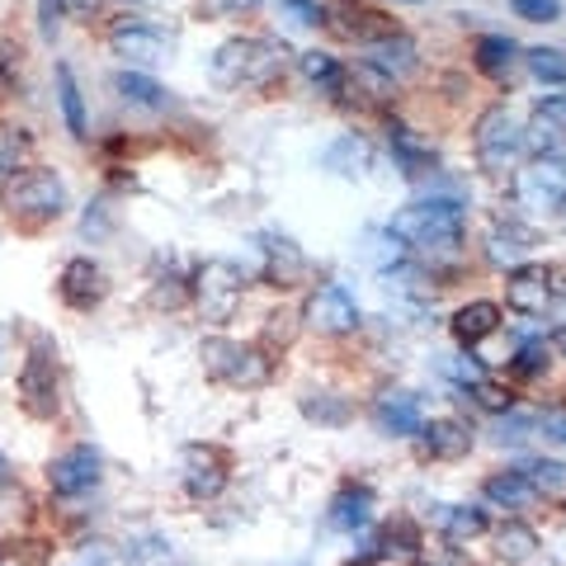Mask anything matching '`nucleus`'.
Here are the masks:
<instances>
[{"label": "nucleus", "mask_w": 566, "mask_h": 566, "mask_svg": "<svg viewBox=\"0 0 566 566\" xmlns=\"http://www.w3.org/2000/svg\"><path fill=\"white\" fill-rule=\"evenodd\" d=\"M0 203H6V218L24 232H43L66 212V185L57 170L48 166H20L6 175V189H0Z\"/></svg>", "instance_id": "1"}, {"label": "nucleus", "mask_w": 566, "mask_h": 566, "mask_svg": "<svg viewBox=\"0 0 566 566\" xmlns=\"http://www.w3.org/2000/svg\"><path fill=\"white\" fill-rule=\"evenodd\" d=\"M463 203L449 199V193H434V199H420L411 208H401L392 218V237L406 251H439L453 255L463 245Z\"/></svg>", "instance_id": "2"}, {"label": "nucleus", "mask_w": 566, "mask_h": 566, "mask_svg": "<svg viewBox=\"0 0 566 566\" xmlns=\"http://www.w3.org/2000/svg\"><path fill=\"white\" fill-rule=\"evenodd\" d=\"M20 406L29 420H57L62 411V364H57V345L52 335H33V349L24 354L20 368Z\"/></svg>", "instance_id": "3"}, {"label": "nucleus", "mask_w": 566, "mask_h": 566, "mask_svg": "<svg viewBox=\"0 0 566 566\" xmlns=\"http://www.w3.org/2000/svg\"><path fill=\"white\" fill-rule=\"evenodd\" d=\"M203 374L218 378L237 392H255L274 378V364L260 345H241V340H227V335H212L203 340Z\"/></svg>", "instance_id": "4"}, {"label": "nucleus", "mask_w": 566, "mask_h": 566, "mask_svg": "<svg viewBox=\"0 0 566 566\" xmlns=\"http://www.w3.org/2000/svg\"><path fill=\"white\" fill-rule=\"evenodd\" d=\"M472 147H476V166H482L491 180H505V175L515 170L520 151H524V128L515 123V114H510L505 104H491L472 128Z\"/></svg>", "instance_id": "5"}, {"label": "nucleus", "mask_w": 566, "mask_h": 566, "mask_svg": "<svg viewBox=\"0 0 566 566\" xmlns=\"http://www.w3.org/2000/svg\"><path fill=\"white\" fill-rule=\"evenodd\" d=\"M283 66V48L270 39H232L212 57V81L218 85H245V81H270Z\"/></svg>", "instance_id": "6"}, {"label": "nucleus", "mask_w": 566, "mask_h": 566, "mask_svg": "<svg viewBox=\"0 0 566 566\" xmlns=\"http://www.w3.org/2000/svg\"><path fill=\"white\" fill-rule=\"evenodd\" d=\"M189 293L199 297V307H203L208 322H232L237 307H241V297H245V274L237 270L232 260H208V264H199Z\"/></svg>", "instance_id": "7"}, {"label": "nucleus", "mask_w": 566, "mask_h": 566, "mask_svg": "<svg viewBox=\"0 0 566 566\" xmlns=\"http://www.w3.org/2000/svg\"><path fill=\"white\" fill-rule=\"evenodd\" d=\"M515 193H520V208L534 212V218H557V212H566V161L538 156L534 166L520 170Z\"/></svg>", "instance_id": "8"}, {"label": "nucleus", "mask_w": 566, "mask_h": 566, "mask_svg": "<svg viewBox=\"0 0 566 566\" xmlns=\"http://www.w3.org/2000/svg\"><path fill=\"white\" fill-rule=\"evenodd\" d=\"M109 48H114L133 71H151V66L170 62V39H166V33L156 29V24L133 20V14H123V20L109 29Z\"/></svg>", "instance_id": "9"}, {"label": "nucleus", "mask_w": 566, "mask_h": 566, "mask_svg": "<svg viewBox=\"0 0 566 566\" xmlns=\"http://www.w3.org/2000/svg\"><path fill=\"white\" fill-rule=\"evenodd\" d=\"M303 322L316 335H349V331H359V303H354L340 283H322L303 303Z\"/></svg>", "instance_id": "10"}, {"label": "nucleus", "mask_w": 566, "mask_h": 566, "mask_svg": "<svg viewBox=\"0 0 566 566\" xmlns=\"http://www.w3.org/2000/svg\"><path fill=\"white\" fill-rule=\"evenodd\" d=\"M227 476H232V453L218 449V444H189L185 449V472L180 482L193 501H212V495H222Z\"/></svg>", "instance_id": "11"}, {"label": "nucleus", "mask_w": 566, "mask_h": 566, "mask_svg": "<svg viewBox=\"0 0 566 566\" xmlns=\"http://www.w3.org/2000/svg\"><path fill=\"white\" fill-rule=\"evenodd\" d=\"M99 476H104V458L91 444L66 449L62 458H52V468H48V482H52V491H57L62 501H76V495L95 491Z\"/></svg>", "instance_id": "12"}, {"label": "nucleus", "mask_w": 566, "mask_h": 566, "mask_svg": "<svg viewBox=\"0 0 566 566\" xmlns=\"http://www.w3.org/2000/svg\"><path fill=\"white\" fill-rule=\"evenodd\" d=\"M57 293H62V303L71 312H95L104 303V293H109V274H104L91 255H76V260L62 264Z\"/></svg>", "instance_id": "13"}, {"label": "nucleus", "mask_w": 566, "mask_h": 566, "mask_svg": "<svg viewBox=\"0 0 566 566\" xmlns=\"http://www.w3.org/2000/svg\"><path fill=\"white\" fill-rule=\"evenodd\" d=\"M331 20H335V29L345 33V39H354V43H378V39H387V33H397V24L387 20L382 10H374V6H359V0H335L331 6Z\"/></svg>", "instance_id": "14"}, {"label": "nucleus", "mask_w": 566, "mask_h": 566, "mask_svg": "<svg viewBox=\"0 0 566 566\" xmlns=\"http://www.w3.org/2000/svg\"><path fill=\"white\" fill-rule=\"evenodd\" d=\"M420 449H424V458H434V463H458V458L472 453V424L453 420V416L420 424Z\"/></svg>", "instance_id": "15"}, {"label": "nucleus", "mask_w": 566, "mask_h": 566, "mask_svg": "<svg viewBox=\"0 0 566 566\" xmlns=\"http://www.w3.org/2000/svg\"><path fill=\"white\" fill-rule=\"evenodd\" d=\"M368 66H374L378 76H387V81H406V76H416L420 52H416V43L397 29V33H387V39L368 43Z\"/></svg>", "instance_id": "16"}, {"label": "nucleus", "mask_w": 566, "mask_h": 566, "mask_svg": "<svg viewBox=\"0 0 566 566\" xmlns=\"http://www.w3.org/2000/svg\"><path fill=\"white\" fill-rule=\"evenodd\" d=\"M510 307L524 312V316H543L547 303H553V293H547V264H515L510 270Z\"/></svg>", "instance_id": "17"}, {"label": "nucleus", "mask_w": 566, "mask_h": 566, "mask_svg": "<svg viewBox=\"0 0 566 566\" xmlns=\"http://www.w3.org/2000/svg\"><path fill=\"white\" fill-rule=\"evenodd\" d=\"M264 279L274 289H293L307 279V255L297 251V241L289 237H264Z\"/></svg>", "instance_id": "18"}, {"label": "nucleus", "mask_w": 566, "mask_h": 566, "mask_svg": "<svg viewBox=\"0 0 566 566\" xmlns=\"http://www.w3.org/2000/svg\"><path fill=\"white\" fill-rule=\"evenodd\" d=\"M566 137V95H547L534 104V118H528V133H524V147L547 151Z\"/></svg>", "instance_id": "19"}, {"label": "nucleus", "mask_w": 566, "mask_h": 566, "mask_svg": "<svg viewBox=\"0 0 566 566\" xmlns=\"http://www.w3.org/2000/svg\"><path fill=\"white\" fill-rule=\"evenodd\" d=\"M449 326H453V340L472 349V345H482L486 335L501 331V307L486 303V297H476V303H463V307L453 312Z\"/></svg>", "instance_id": "20"}, {"label": "nucleus", "mask_w": 566, "mask_h": 566, "mask_svg": "<svg viewBox=\"0 0 566 566\" xmlns=\"http://www.w3.org/2000/svg\"><path fill=\"white\" fill-rule=\"evenodd\" d=\"M374 420H378L382 434H420V424H424L420 397H411V392H387L374 406Z\"/></svg>", "instance_id": "21"}, {"label": "nucleus", "mask_w": 566, "mask_h": 566, "mask_svg": "<svg viewBox=\"0 0 566 566\" xmlns=\"http://www.w3.org/2000/svg\"><path fill=\"white\" fill-rule=\"evenodd\" d=\"M322 166L345 175V180H359V175L374 166V147H368V137H359V133H345L322 151Z\"/></svg>", "instance_id": "22"}, {"label": "nucleus", "mask_w": 566, "mask_h": 566, "mask_svg": "<svg viewBox=\"0 0 566 566\" xmlns=\"http://www.w3.org/2000/svg\"><path fill=\"white\" fill-rule=\"evenodd\" d=\"M368 520H374V491L368 486H345L331 501V515H326V524L340 528V534H354V528H364Z\"/></svg>", "instance_id": "23"}, {"label": "nucleus", "mask_w": 566, "mask_h": 566, "mask_svg": "<svg viewBox=\"0 0 566 566\" xmlns=\"http://www.w3.org/2000/svg\"><path fill=\"white\" fill-rule=\"evenodd\" d=\"M472 62H476V71H482V76L505 81L510 66L520 62V48H515V39H505V33H482V39H476V48H472Z\"/></svg>", "instance_id": "24"}, {"label": "nucleus", "mask_w": 566, "mask_h": 566, "mask_svg": "<svg viewBox=\"0 0 566 566\" xmlns=\"http://www.w3.org/2000/svg\"><path fill=\"white\" fill-rule=\"evenodd\" d=\"M392 156H397L401 175H411V180H420V175H430L439 166V156H434L430 142H420L411 128H401V123L392 128Z\"/></svg>", "instance_id": "25"}, {"label": "nucleus", "mask_w": 566, "mask_h": 566, "mask_svg": "<svg viewBox=\"0 0 566 566\" xmlns=\"http://www.w3.org/2000/svg\"><path fill=\"white\" fill-rule=\"evenodd\" d=\"M57 99H62V118H66V133L85 142L91 137V118H85V99H81V85H76V71L66 62H57Z\"/></svg>", "instance_id": "26"}, {"label": "nucleus", "mask_w": 566, "mask_h": 566, "mask_svg": "<svg viewBox=\"0 0 566 566\" xmlns=\"http://www.w3.org/2000/svg\"><path fill=\"white\" fill-rule=\"evenodd\" d=\"M114 85H118L123 99L137 104V109H170V91L166 85H156L147 71H118Z\"/></svg>", "instance_id": "27"}, {"label": "nucleus", "mask_w": 566, "mask_h": 566, "mask_svg": "<svg viewBox=\"0 0 566 566\" xmlns=\"http://www.w3.org/2000/svg\"><path fill=\"white\" fill-rule=\"evenodd\" d=\"M297 406H303V416L312 424H322V430H340V424L354 420V406L345 397H335V392H307Z\"/></svg>", "instance_id": "28"}, {"label": "nucleus", "mask_w": 566, "mask_h": 566, "mask_svg": "<svg viewBox=\"0 0 566 566\" xmlns=\"http://www.w3.org/2000/svg\"><path fill=\"white\" fill-rule=\"evenodd\" d=\"M534 495L538 491H534V482H528L524 472H495V476H486V501L505 505V510H524Z\"/></svg>", "instance_id": "29"}, {"label": "nucleus", "mask_w": 566, "mask_h": 566, "mask_svg": "<svg viewBox=\"0 0 566 566\" xmlns=\"http://www.w3.org/2000/svg\"><path fill=\"white\" fill-rule=\"evenodd\" d=\"M303 76L322 95H345V81H349L340 57H331V52H303Z\"/></svg>", "instance_id": "30"}, {"label": "nucleus", "mask_w": 566, "mask_h": 566, "mask_svg": "<svg viewBox=\"0 0 566 566\" xmlns=\"http://www.w3.org/2000/svg\"><path fill=\"white\" fill-rule=\"evenodd\" d=\"M439 524H444V534L453 543H472L486 534V515L476 505H444V515H439Z\"/></svg>", "instance_id": "31"}, {"label": "nucleus", "mask_w": 566, "mask_h": 566, "mask_svg": "<svg viewBox=\"0 0 566 566\" xmlns=\"http://www.w3.org/2000/svg\"><path fill=\"white\" fill-rule=\"evenodd\" d=\"M501 557L515 566H534L538 562V534L528 524H505L501 528Z\"/></svg>", "instance_id": "32"}, {"label": "nucleus", "mask_w": 566, "mask_h": 566, "mask_svg": "<svg viewBox=\"0 0 566 566\" xmlns=\"http://www.w3.org/2000/svg\"><path fill=\"white\" fill-rule=\"evenodd\" d=\"M359 255L374 264V270H397V264L406 260V245L392 237V227H387V232H368V237H364Z\"/></svg>", "instance_id": "33"}, {"label": "nucleus", "mask_w": 566, "mask_h": 566, "mask_svg": "<svg viewBox=\"0 0 566 566\" xmlns=\"http://www.w3.org/2000/svg\"><path fill=\"white\" fill-rule=\"evenodd\" d=\"M524 66L534 71L538 81H547V85H566V57L557 48H528L524 52Z\"/></svg>", "instance_id": "34"}, {"label": "nucleus", "mask_w": 566, "mask_h": 566, "mask_svg": "<svg viewBox=\"0 0 566 566\" xmlns=\"http://www.w3.org/2000/svg\"><path fill=\"white\" fill-rule=\"evenodd\" d=\"M128 566H175V547L166 538H156V534L133 538L128 543Z\"/></svg>", "instance_id": "35"}, {"label": "nucleus", "mask_w": 566, "mask_h": 566, "mask_svg": "<svg viewBox=\"0 0 566 566\" xmlns=\"http://www.w3.org/2000/svg\"><path fill=\"white\" fill-rule=\"evenodd\" d=\"M33 147V137L24 128H10V123H0V175H10V170H20V161L29 156Z\"/></svg>", "instance_id": "36"}, {"label": "nucleus", "mask_w": 566, "mask_h": 566, "mask_svg": "<svg viewBox=\"0 0 566 566\" xmlns=\"http://www.w3.org/2000/svg\"><path fill=\"white\" fill-rule=\"evenodd\" d=\"M279 20L289 33H307L322 24V6H312V0H279Z\"/></svg>", "instance_id": "37"}, {"label": "nucleus", "mask_w": 566, "mask_h": 566, "mask_svg": "<svg viewBox=\"0 0 566 566\" xmlns=\"http://www.w3.org/2000/svg\"><path fill=\"white\" fill-rule=\"evenodd\" d=\"M524 476L534 482L538 495H562L566 491V463H528Z\"/></svg>", "instance_id": "38"}, {"label": "nucleus", "mask_w": 566, "mask_h": 566, "mask_svg": "<svg viewBox=\"0 0 566 566\" xmlns=\"http://www.w3.org/2000/svg\"><path fill=\"white\" fill-rule=\"evenodd\" d=\"M378 547H382V553H416V547H420L416 524H411V520L387 524V528H382V538H378Z\"/></svg>", "instance_id": "39"}, {"label": "nucleus", "mask_w": 566, "mask_h": 566, "mask_svg": "<svg viewBox=\"0 0 566 566\" xmlns=\"http://www.w3.org/2000/svg\"><path fill=\"white\" fill-rule=\"evenodd\" d=\"M491 260L505 264V270L524 264V237H520V232H505V227H501V232L491 237Z\"/></svg>", "instance_id": "40"}, {"label": "nucleus", "mask_w": 566, "mask_h": 566, "mask_svg": "<svg viewBox=\"0 0 566 566\" xmlns=\"http://www.w3.org/2000/svg\"><path fill=\"white\" fill-rule=\"evenodd\" d=\"M468 397H476V406H486V411H495V416H505L510 406H515V397H510L501 382H491V378L472 382V387H468Z\"/></svg>", "instance_id": "41"}, {"label": "nucleus", "mask_w": 566, "mask_h": 566, "mask_svg": "<svg viewBox=\"0 0 566 566\" xmlns=\"http://www.w3.org/2000/svg\"><path fill=\"white\" fill-rule=\"evenodd\" d=\"M20 62H24V48L0 33V91H10V85L20 81Z\"/></svg>", "instance_id": "42"}, {"label": "nucleus", "mask_w": 566, "mask_h": 566, "mask_svg": "<svg viewBox=\"0 0 566 566\" xmlns=\"http://www.w3.org/2000/svg\"><path fill=\"white\" fill-rule=\"evenodd\" d=\"M444 378H453V382L472 387V382H482V378H486V368L476 364L472 354H453V359H444Z\"/></svg>", "instance_id": "43"}, {"label": "nucleus", "mask_w": 566, "mask_h": 566, "mask_svg": "<svg viewBox=\"0 0 566 566\" xmlns=\"http://www.w3.org/2000/svg\"><path fill=\"white\" fill-rule=\"evenodd\" d=\"M515 14L528 24H553L562 14V0H515Z\"/></svg>", "instance_id": "44"}, {"label": "nucleus", "mask_w": 566, "mask_h": 566, "mask_svg": "<svg viewBox=\"0 0 566 566\" xmlns=\"http://www.w3.org/2000/svg\"><path fill=\"white\" fill-rule=\"evenodd\" d=\"M10 557L24 562V566H48V562H52V543H43V538H20V543H10Z\"/></svg>", "instance_id": "45"}, {"label": "nucleus", "mask_w": 566, "mask_h": 566, "mask_svg": "<svg viewBox=\"0 0 566 566\" xmlns=\"http://www.w3.org/2000/svg\"><path fill=\"white\" fill-rule=\"evenodd\" d=\"M62 14H66V0H39V33L52 43L57 39V24H62Z\"/></svg>", "instance_id": "46"}, {"label": "nucleus", "mask_w": 566, "mask_h": 566, "mask_svg": "<svg viewBox=\"0 0 566 566\" xmlns=\"http://www.w3.org/2000/svg\"><path fill=\"white\" fill-rule=\"evenodd\" d=\"M185 297H189V283H180V279H161V283L151 289V303H156V307H180Z\"/></svg>", "instance_id": "47"}, {"label": "nucleus", "mask_w": 566, "mask_h": 566, "mask_svg": "<svg viewBox=\"0 0 566 566\" xmlns=\"http://www.w3.org/2000/svg\"><path fill=\"white\" fill-rule=\"evenodd\" d=\"M543 434L553 439V444H566V416L553 411V416H543Z\"/></svg>", "instance_id": "48"}, {"label": "nucleus", "mask_w": 566, "mask_h": 566, "mask_svg": "<svg viewBox=\"0 0 566 566\" xmlns=\"http://www.w3.org/2000/svg\"><path fill=\"white\" fill-rule=\"evenodd\" d=\"M547 293L566 297V264H547Z\"/></svg>", "instance_id": "49"}, {"label": "nucleus", "mask_w": 566, "mask_h": 566, "mask_svg": "<svg viewBox=\"0 0 566 566\" xmlns=\"http://www.w3.org/2000/svg\"><path fill=\"white\" fill-rule=\"evenodd\" d=\"M543 368V349H524L520 354V374H538Z\"/></svg>", "instance_id": "50"}, {"label": "nucleus", "mask_w": 566, "mask_h": 566, "mask_svg": "<svg viewBox=\"0 0 566 566\" xmlns=\"http://www.w3.org/2000/svg\"><path fill=\"white\" fill-rule=\"evenodd\" d=\"M14 482V472H10V458H6V449H0V486H10Z\"/></svg>", "instance_id": "51"}, {"label": "nucleus", "mask_w": 566, "mask_h": 566, "mask_svg": "<svg viewBox=\"0 0 566 566\" xmlns=\"http://www.w3.org/2000/svg\"><path fill=\"white\" fill-rule=\"evenodd\" d=\"M66 10H76V14H85V10H95V0H66Z\"/></svg>", "instance_id": "52"}, {"label": "nucleus", "mask_w": 566, "mask_h": 566, "mask_svg": "<svg viewBox=\"0 0 566 566\" xmlns=\"http://www.w3.org/2000/svg\"><path fill=\"white\" fill-rule=\"evenodd\" d=\"M557 354H562V359H566V331L557 335Z\"/></svg>", "instance_id": "53"}, {"label": "nucleus", "mask_w": 566, "mask_h": 566, "mask_svg": "<svg viewBox=\"0 0 566 566\" xmlns=\"http://www.w3.org/2000/svg\"><path fill=\"white\" fill-rule=\"evenodd\" d=\"M222 6H232V10H237V6H251V0H222Z\"/></svg>", "instance_id": "54"}]
</instances>
